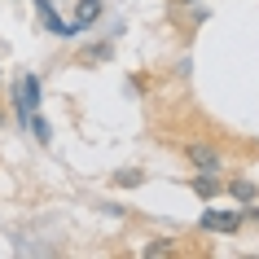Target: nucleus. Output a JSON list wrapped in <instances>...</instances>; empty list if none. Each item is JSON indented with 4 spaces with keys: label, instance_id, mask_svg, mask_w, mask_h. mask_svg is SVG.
<instances>
[{
    "label": "nucleus",
    "instance_id": "1",
    "mask_svg": "<svg viewBox=\"0 0 259 259\" xmlns=\"http://www.w3.org/2000/svg\"><path fill=\"white\" fill-rule=\"evenodd\" d=\"M14 97H18V119H31L35 106H40V79L35 75H22L14 83Z\"/></svg>",
    "mask_w": 259,
    "mask_h": 259
},
{
    "label": "nucleus",
    "instance_id": "2",
    "mask_svg": "<svg viewBox=\"0 0 259 259\" xmlns=\"http://www.w3.org/2000/svg\"><path fill=\"white\" fill-rule=\"evenodd\" d=\"M202 229L206 233H237L242 229V211H206Z\"/></svg>",
    "mask_w": 259,
    "mask_h": 259
},
{
    "label": "nucleus",
    "instance_id": "3",
    "mask_svg": "<svg viewBox=\"0 0 259 259\" xmlns=\"http://www.w3.org/2000/svg\"><path fill=\"white\" fill-rule=\"evenodd\" d=\"M185 154H189V163L198 167V171H220V154L211 150V145H198V141H193Z\"/></svg>",
    "mask_w": 259,
    "mask_h": 259
},
{
    "label": "nucleus",
    "instance_id": "4",
    "mask_svg": "<svg viewBox=\"0 0 259 259\" xmlns=\"http://www.w3.org/2000/svg\"><path fill=\"white\" fill-rule=\"evenodd\" d=\"M35 9H40L44 27L53 31V35H75V31H79V27H70V22H62V18H57V9H53V5H49V0H35Z\"/></svg>",
    "mask_w": 259,
    "mask_h": 259
},
{
    "label": "nucleus",
    "instance_id": "5",
    "mask_svg": "<svg viewBox=\"0 0 259 259\" xmlns=\"http://www.w3.org/2000/svg\"><path fill=\"white\" fill-rule=\"evenodd\" d=\"M193 189L202 193V198H215V193L224 189V185H220V180H215V171H202V176L193 180Z\"/></svg>",
    "mask_w": 259,
    "mask_h": 259
},
{
    "label": "nucleus",
    "instance_id": "6",
    "mask_svg": "<svg viewBox=\"0 0 259 259\" xmlns=\"http://www.w3.org/2000/svg\"><path fill=\"white\" fill-rule=\"evenodd\" d=\"M101 14V0H79V18H75V27H88V22H93V18Z\"/></svg>",
    "mask_w": 259,
    "mask_h": 259
},
{
    "label": "nucleus",
    "instance_id": "7",
    "mask_svg": "<svg viewBox=\"0 0 259 259\" xmlns=\"http://www.w3.org/2000/svg\"><path fill=\"white\" fill-rule=\"evenodd\" d=\"M229 193H233V198H242V202H250V198H255V185H250V180H233Z\"/></svg>",
    "mask_w": 259,
    "mask_h": 259
},
{
    "label": "nucleus",
    "instance_id": "8",
    "mask_svg": "<svg viewBox=\"0 0 259 259\" xmlns=\"http://www.w3.org/2000/svg\"><path fill=\"white\" fill-rule=\"evenodd\" d=\"M31 132H35L40 141H49V137H53V127H49V119H40V114H31Z\"/></svg>",
    "mask_w": 259,
    "mask_h": 259
},
{
    "label": "nucleus",
    "instance_id": "9",
    "mask_svg": "<svg viewBox=\"0 0 259 259\" xmlns=\"http://www.w3.org/2000/svg\"><path fill=\"white\" fill-rule=\"evenodd\" d=\"M114 185H141V171H119V176H114Z\"/></svg>",
    "mask_w": 259,
    "mask_h": 259
},
{
    "label": "nucleus",
    "instance_id": "10",
    "mask_svg": "<svg viewBox=\"0 0 259 259\" xmlns=\"http://www.w3.org/2000/svg\"><path fill=\"white\" fill-rule=\"evenodd\" d=\"M145 255H150V259L154 255H171V246H167V242H154V246H145Z\"/></svg>",
    "mask_w": 259,
    "mask_h": 259
},
{
    "label": "nucleus",
    "instance_id": "11",
    "mask_svg": "<svg viewBox=\"0 0 259 259\" xmlns=\"http://www.w3.org/2000/svg\"><path fill=\"white\" fill-rule=\"evenodd\" d=\"M180 5H193V0H180Z\"/></svg>",
    "mask_w": 259,
    "mask_h": 259
}]
</instances>
